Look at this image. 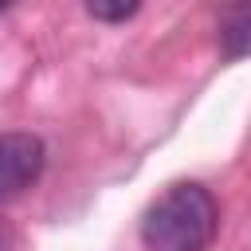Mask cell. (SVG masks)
<instances>
[{
    "instance_id": "4",
    "label": "cell",
    "mask_w": 251,
    "mask_h": 251,
    "mask_svg": "<svg viewBox=\"0 0 251 251\" xmlns=\"http://www.w3.org/2000/svg\"><path fill=\"white\" fill-rule=\"evenodd\" d=\"M86 16L106 20V24H126L129 16H137V4H102V0H90L86 4Z\"/></svg>"
},
{
    "instance_id": "1",
    "label": "cell",
    "mask_w": 251,
    "mask_h": 251,
    "mask_svg": "<svg viewBox=\"0 0 251 251\" xmlns=\"http://www.w3.org/2000/svg\"><path fill=\"white\" fill-rule=\"evenodd\" d=\"M220 227L216 196L196 180L169 184L141 216V243L149 251H208Z\"/></svg>"
},
{
    "instance_id": "2",
    "label": "cell",
    "mask_w": 251,
    "mask_h": 251,
    "mask_svg": "<svg viewBox=\"0 0 251 251\" xmlns=\"http://www.w3.org/2000/svg\"><path fill=\"white\" fill-rule=\"evenodd\" d=\"M43 165H47V149L35 133L24 129L0 133V204L24 196L39 180Z\"/></svg>"
},
{
    "instance_id": "3",
    "label": "cell",
    "mask_w": 251,
    "mask_h": 251,
    "mask_svg": "<svg viewBox=\"0 0 251 251\" xmlns=\"http://www.w3.org/2000/svg\"><path fill=\"white\" fill-rule=\"evenodd\" d=\"M220 43L227 59L251 55V4H235L220 16Z\"/></svg>"
}]
</instances>
